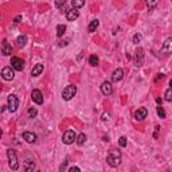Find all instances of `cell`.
<instances>
[{
	"instance_id": "6da1fadb",
	"label": "cell",
	"mask_w": 172,
	"mask_h": 172,
	"mask_svg": "<svg viewBox=\"0 0 172 172\" xmlns=\"http://www.w3.org/2000/svg\"><path fill=\"white\" fill-rule=\"evenodd\" d=\"M106 161L110 167H118L121 164V152L118 149H112L108 153V157H106Z\"/></svg>"
},
{
	"instance_id": "7a4b0ae2",
	"label": "cell",
	"mask_w": 172,
	"mask_h": 172,
	"mask_svg": "<svg viewBox=\"0 0 172 172\" xmlns=\"http://www.w3.org/2000/svg\"><path fill=\"white\" fill-rule=\"evenodd\" d=\"M7 157H8V164H10V168L16 171L19 168V163H18V157H16V153L13 149H8L7 151Z\"/></svg>"
},
{
	"instance_id": "3957f363",
	"label": "cell",
	"mask_w": 172,
	"mask_h": 172,
	"mask_svg": "<svg viewBox=\"0 0 172 172\" xmlns=\"http://www.w3.org/2000/svg\"><path fill=\"white\" fill-rule=\"evenodd\" d=\"M7 104H8V110H10L11 113L16 112V109L19 108V99H18V97L15 96V94H10L8 96V98H7Z\"/></svg>"
},
{
	"instance_id": "277c9868",
	"label": "cell",
	"mask_w": 172,
	"mask_h": 172,
	"mask_svg": "<svg viewBox=\"0 0 172 172\" xmlns=\"http://www.w3.org/2000/svg\"><path fill=\"white\" fill-rule=\"evenodd\" d=\"M75 93H77V87H75V86H74V85H69V86H66V87L63 89L62 98L65 99V101H70V99L75 96Z\"/></svg>"
},
{
	"instance_id": "5b68a950",
	"label": "cell",
	"mask_w": 172,
	"mask_h": 172,
	"mask_svg": "<svg viewBox=\"0 0 172 172\" xmlns=\"http://www.w3.org/2000/svg\"><path fill=\"white\" fill-rule=\"evenodd\" d=\"M77 140V137H75V132H74L73 129H69V130H66V132L63 133V136H62V141L65 142V144H73L74 141Z\"/></svg>"
},
{
	"instance_id": "8992f818",
	"label": "cell",
	"mask_w": 172,
	"mask_h": 172,
	"mask_svg": "<svg viewBox=\"0 0 172 172\" xmlns=\"http://www.w3.org/2000/svg\"><path fill=\"white\" fill-rule=\"evenodd\" d=\"M13 67L12 66H7L1 70V77H3V80L6 81H12L13 77H15V73H13Z\"/></svg>"
},
{
	"instance_id": "52a82bcc",
	"label": "cell",
	"mask_w": 172,
	"mask_h": 172,
	"mask_svg": "<svg viewBox=\"0 0 172 172\" xmlns=\"http://www.w3.org/2000/svg\"><path fill=\"white\" fill-rule=\"evenodd\" d=\"M11 66L16 71H22L24 69V61H22L18 56H13V58H11Z\"/></svg>"
},
{
	"instance_id": "ba28073f",
	"label": "cell",
	"mask_w": 172,
	"mask_h": 172,
	"mask_svg": "<svg viewBox=\"0 0 172 172\" xmlns=\"http://www.w3.org/2000/svg\"><path fill=\"white\" fill-rule=\"evenodd\" d=\"M142 63H144V50L140 47V49L136 50V54H135V65L137 67L142 66Z\"/></svg>"
},
{
	"instance_id": "9c48e42d",
	"label": "cell",
	"mask_w": 172,
	"mask_h": 172,
	"mask_svg": "<svg viewBox=\"0 0 172 172\" xmlns=\"http://www.w3.org/2000/svg\"><path fill=\"white\" fill-rule=\"evenodd\" d=\"M31 98H32V101L37 105H42L43 104V94L40 93V90L38 89H34L32 92H31Z\"/></svg>"
},
{
	"instance_id": "30bf717a",
	"label": "cell",
	"mask_w": 172,
	"mask_h": 172,
	"mask_svg": "<svg viewBox=\"0 0 172 172\" xmlns=\"http://www.w3.org/2000/svg\"><path fill=\"white\" fill-rule=\"evenodd\" d=\"M147 116H148V110H147V108H140V109H137L135 112V118L137 120V121L145 120Z\"/></svg>"
},
{
	"instance_id": "8fae6325",
	"label": "cell",
	"mask_w": 172,
	"mask_h": 172,
	"mask_svg": "<svg viewBox=\"0 0 172 172\" xmlns=\"http://www.w3.org/2000/svg\"><path fill=\"white\" fill-rule=\"evenodd\" d=\"M101 92H102V94H105V96H110V94L113 93L112 83H110L109 81L102 82V85H101Z\"/></svg>"
},
{
	"instance_id": "7c38bea8",
	"label": "cell",
	"mask_w": 172,
	"mask_h": 172,
	"mask_svg": "<svg viewBox=\"0 0 172 172\" xmlns=\"http://www.w3.org/2000/svg\"><path fill=\"white\" fill-rule=\"evenodd\" d=\"M78 16H80V11H78V8H73V10H69L66 12V19L69 20V22L75 20Z\"/></svg>"
},
{
	"instance_id": "4fadbf2b",
	"label": "cell",
	"mask_w": 172,
	"mask_h": 172,
	"mask_svg": "<svg viewBox=\"0 0 172 172\" xmlns=\"http://www.w3.org/2000/svg\"><path fill=\"white\" fill-rule=\"evenodd\" d=\"M124 78V70L123 69H116L112 74V81L113 82H120Z\"/></svg>"
},
{
	"instance_id": "5bb4252c",
	"label": "cell",
	"mask_w": 172,
	"mask_h": 172,
	"mask_svg": "<svg viewBox=\"0 0 172 172\" xmlns=\"http://www.w3.org/2000/svg\"><path fill=\"white\" fill-rule=\"evenodd\" d=\"M11 53H12V47H11V44L7 40H4L3 44H1V54L4 56H8L11 55Z\"/></svg>"
},
{
	"instance_id": "9a60e30c",
	"label": "cell",
	"mask_w": 172,
	"mask_h": 172,
	"mask_svg": "<svg viewBox=\"0 0 172 172\" xmlns=\"http://www.w3.org/2000/svg\"><path fill=\"white\" fill-rule=\"evenodd\" d=\"M163 51L167 54H172V37L171 38H167L163 43Z\"/></svg>"
},
{
	"instance_id": "2e32d148",
	"label": "cell",
	"mask_w": 172,
	"mask_h": 172,
	"mask_svg": "<svg viewBox=\"0 0 172 172\" xmlns=\"http://www.w3.org/2000/svg\"><path fill=\"white\" fill-rule=\"evenodd\" d=\"M23 139L26 140L27 142H30V144H32V142L37 141V135L32 132H24L23 133Z\"/></svg>"
},
{
	"instance_id": "e0dca14e",
	"label": "cell",
	"mask_w": 172,
	"mask_h": 172,
	"mask_svg": "<svg viewBox=\"0 0 172 172\" xmlns=\"http://www.w3.org/2000/svg\"><path fill=\"white\" fill-rule=\"evenodd\" d=\"M43 71V65H40V63H38V65H35V66L32 67V70H31V75L32 77H38L40 75Z\"/></svg>"
},
{
	"instance_id": "ac0fdd59",
	"label": "cell",
	"mask_w": 172,
	"mask_h": 172,
	"mask_svg": "<svg viewBox=\"0 0 172 172\" xmlns=\"http://www.w3.org/2000/svg\"><path fill=\"white\" fill-rule=\"evenodd\" d=\"M23 167H24V169H26L27 172H32L34 169H35V163L32 161V160H26V161L23 163Z\"/></svg>"
},
{
	"instance_id": "d6986e66",
	"label": "cell",
	"mask_w": 172,
	"mask_h": 172,
	"mask_svg": "<svg viewBox=\"0 0 172 172\" xmlns=\"http://www.w3.org/2000/svg\"><path fill=\"white\" fill-rule=\"evenodd\" d=\"M99 26V22L98 20H92V22H90V24L89 26H87V31H89V32H94V31L97 30V27Z\"/></svg>"
},
{
	"instance_id": "ffe728a7",
	"label": "cell",
	"mask_w": 172,
	"mask_h": 172,
	"mask_svg": "<svg viewBox=\"0 0 172 172\" xmlns=\"http://www.w3.org/2000/svg\"><path fill=\"white\" fill-rule=\"evenodd\" d=\"M16 43H18V47H24L26 46V43H27V37L26 35H20V37H18Z\"/></svg>"
},
{
	"instance_id": "44dd1931",
	"label": "cell",
	"mask_w": 172,
	"mask_h": 172,
	"mask_svg": "<svg viewBox=\"0 0 172 172\" xmlns=\"http://www.w3.org/2000/svg\"><path fill=\"white\" fill-rule=\"evenodd\" d=\"M65 32H66V26H65V24H58V26H56V35H58V37H62Z\"/></svg>"
},
{
	"instance_id": "7402d4cb",
	"label": "cell",
	"mask_w": 172,
	"mask_h": 172,
	"mask_svg": "<svg viewBox=\"0 0 172 172\" xmlns=\"http://www.w3.org/2000/svg\"><path fill=\"white\" fill-rule=\"evenodd\" d=\"M145 3L149 10H155L156 6L159 4V0H145Z\"/></svg>"
},
{
	"instance_id": "603a6c76",
	"label": "cell",
	"mask_w": 172,
	"mask_h": 172,
	"mask_svg": "<svg viewBox=\"0 0 172 172\" xmlns=\"http://www.w3.org/2000/svg\"><path fill=\"white\" fill-rule=\"evenodd\" d=\"M71 4L74 8H81L85 6V0H71Z\"/></svg>"
},
{
	"instance_id": "cb8c5ba5",
	"label": "cell",
	"mask_w": 172,
	"mask_h": 172,
	"mask_svg": "<svg viewBox=\"0 0 172 172\" xmlns=\"http://www.w3.org/2000/svg\"><path fill=\"white\" fill-rule=\"evenodd\" d=\"M85 141H86V135L85 133H81V135L77 137V144H78V145H82Z\"/></svg>"
},
{
	"instance_id": "d4e9b609",
	"label": "cell",
	"mask_w": 172,
	"mask_h": 172,
	"mask_svg": "<svg viewBox=\"0 0 172 172\" xmlns=\"http://www.w3.org/2000/svg\"><path fill=\"white\" fill-rule=\"evenodd\" d=\"M89 63L92 66H97V65H98V58H97V55H90Z\"/></svg>"
},
{
	"instance_id": "484cf974",
	"label": "cell",
	"mask_w": 172,
	"mask_h": 172,
	"mask_svg": "<svg viewBox=\"0 0 172 172\" xmlns=\"http://www.w3.org/2000/svg\"><path fill=\"white\" fill-rule=\"evenodd\" d=\"M164 97H166V99L168 101V102H171V101H172V87H171V89H168V90H166Z\"/></svg>"
},
{
	"instance_id": "4316f807",
	"label": "cell",
	"mask_w": 172,
	"mask_h": 172,
	"mask_svg": "<svg viewBox=\"0 0 172 172\" xmlns=\"http://www.w3.org/2000/svg\"><path fill=\"white\" fill-rule=\"evenodd\" d=\"M27 114H28V117H31V118H32V117H35L38 114L37 108H30V109H28V112H27Z\"/></svg>"
},
{
	"instance_id": "83f0119b",
	"label": "cell",
	"mask_w": 172,
	"mask_h": 172,
	"mask_svg": "<svg viewBox=\"0 0 172 172\" xmlns=\"http://www.w3.org/2000/svg\"><path fill=\"white\" fill-rule=\"evenodd\" d=\"M156 109H157V114H159L160 118H166V112H164V109H163L161 106H157Z\"/></svg>"
},
{
	"instance_id": "f1b7e54d",
	"label": "cell",
	"mask_w": 172,
	"mask_h": 172,
	"mask_svg": "<svg viewBox=\"0 0 172 172\" xmlns=\"http://www.w3.org/2000/svg\"><path fill=\"white\" fill-rule=\"evenodd\" d=\"M118 144H120V147H126V137L125 136H121V137H120Z\"/></svg>"
},
{
	"instance_id": "f546056e",
	"label": "cell",
	"mask_w": 172,
	"mask_h": 172,
	"mask_svg": "<svg viewBox=\"0 0 172 172\" xmlns=\"http://www.w3.org/2000/svg\"><path fill=\"white\" fill-rule=\"evenodd\" d=\"M66 1L67 0H55V6L58 7V8H61V7L66 6Z\"/></svg>"
},
{
	"instance_id": "4dcf8cb0",
	"label": "cell",
	"mask_w": 172,
	"mask_h": 172,
	"mask_svg": "<svg viewBox=\"0 0 172 172\" xmlns=\"http://www.w3.org/2000/svg\"><path fill=\"white\" fill-rule=\"evenodd\" d=\"M140 40H141V35H140V34H136L135 37H133V43L137 44V43H140Z\"/></svg>"
},
{
	"instance_id": "1f68e13d",
	"label": "cell",
	"mask_w": 172,
	"mask_h": 172,
	"mask_svg": "<svg viewBox=\"0 0 172 172\" xmlns=\"http://www.w3.org/2000/svg\"><path fill=\"white\" fill-rule=\"evenodd\" d=\"M67 164H69V159H66L65 161L62 163V166L59 167V171H65V169H66V167H67Z\"/></svg>"
},
{
	"instance_id": "d6a6232c",
	"label": "cell",
	"mask_w": 172,
	"mask_h": 172,
	"mask_svg": "<svg viewBox=\"0 0 172 172\" xmlns=\"http://www.w3.org/2000/svg\"><path fill=\"white\" fill-rule=\"evenodd\" d=\"M109 117H110V114H109L108 112H105V113L102 114V117H101V118H102L104 121H108V120H109Z\"/></svg>"
},
{
	"instance_id": "836d02e7",
	"label": "cell",
	"mask_w": 172,
	"mask_h": 172,
	"mask_svg": "<svg viewBox=\"0 0 172 172\" xmlns=\"http://www.w3.org/2000/svg\"><path fill=\"white\" fill-rule=\"evenodd\" d=\"M81 169L78 168V167H71V168L69 169V172H80Z\"/></svg>"
},
{
	"instance_id": "e575fe53",
	"label": "cell",
	"mask_w": 172,
	"mask_h": 172,
	"mask_svg": "<svg viewBox=\"0 0 172 172\" xmlns=\"http://www.w3.org/2000/svg\"><path fill=\"white\" fill-rule=\"evenodd\" d=\"M20 20H22V15H18V16H15V19H13V23H19Z\"/></svg>"
},
{
	"instance_id": "d590c367",
	"label": "cell",
	"mask_w": 172,
	"mask_h": 172,
	"mask_svg": "<svg viewBox=\"0 0 172 172\" xmlns=\"http://www.w3.org/2000/svg\"><path fill=\"white\" fill-rule=\"evenodd\" d=\"M156 102L160 105V104H161V98H160V97H157V98H156Z\"/></svg>"
},
{
	"instance_id": "8d00e7d4",
	"label": "cell",
	"mask_w": 172,
	"mask_h": 172,
	"mask_svg": "<svg viewBox=\"0 0 172 172\" xmlns=\"http://www.w3.org/2000/svg\"><path fill=\"white\" fill-rule=\"evenodd\" d=\"M169 85H171V86H172V80H171V81H169Z\"/></svg>"
}]
</instances>
